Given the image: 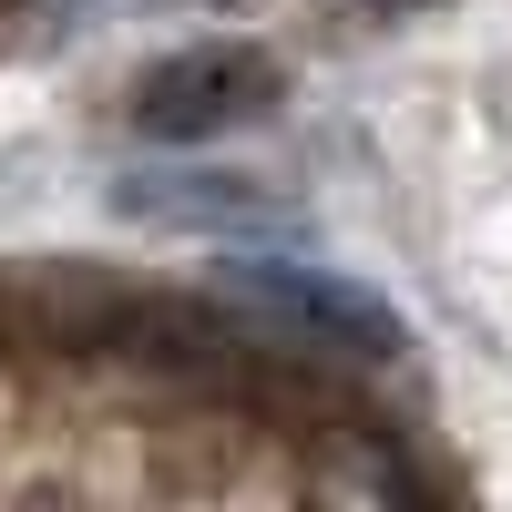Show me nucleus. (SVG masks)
I'll return each instance as SVG.
<instances>
[{"instance_id":"obj_4","label":"nucleus","mask_w":512,"mask_h":512,"mask_svg":"<svg viewBox=\"0 0 512 512\" xmlns=\"http://www.w3.org/2000/svg\"><path fill=\"white\" fill-rule=\"evenodd\" d=\"M359 11H379V21H400V11H431V0H359Z\"/></svg>"},{"instance_id":"obj_2","label":"nucleus","mask_w":512,"mask_h":512,"mask_svg":"<svg viewBox=\"0 0 512 512\" xmlns=\"http://www.w3.org/2000/svg\"><path fill=\"white\" fill-rule=\"evenodd\" d=\"M226 287H236V308H256L287 338V349H328V359H359V369H390L400 359V318L379 308L359 277L297 267V256H236Z\"/></svg>"},{"instance_id":"obj_3","label":"nucleus","mask_w":512,"mask_h":512,"mask_svg":"<svg viewBox=\"0 0 512 512\" xmlns=\"http://www.w3.org/2000/svg\"><path fill=\"white\" fill-rule=\"evenodd\" d=\"M123 216H144V226H216V236H246L267 205L246 195V175H123Z\"/></svg>"},{"instance_id":"obj_1","label":"nucleus","mask_w":512,"mask_h":512,"mask_svg":"<svg viewBox=\"0 0 512 512\" xmlns=\"http://www.w3.org/2000/svg\"><path fill=\"white\" fill-rule=\"evenodd\" d=\"M277 93H287V62L267 41H185L134 82V123L154 144H216L236 123L277 113Z\"/></svg>"}]
</instances>
